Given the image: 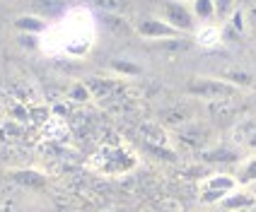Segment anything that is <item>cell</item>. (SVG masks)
I'll return each instance as SVG.
<instances>
[{
  "instance_id": "obj_1",
  "label": "cell",
  "mask_w": 256,
  "mask_h": 212,
  "mask_svg": "<svg viewBox=\"0 0 256 212\" xmlns=\"http://www.w3.org/2000/svg\"><path fill=\"white\" fill-rule=\"evenodd\" d=\"M92 39H94V19L90 12H72L66 22V36H63V43L60 48L70 56H85L92 46Z\"/></svg>"
},
{
  "instance_id": "obj_2",
  "label": "cell",
  "mask_w": 256,
  "mask_h": 212,
  "mask_svg": "<svg viewBox=\"0 0 256 212\" xmlns=\"http://www.w3.org/2000/svg\"><path fill=\"white\" fill-rule=\"evenodd\" d=\"M186 92L191 97H198V99L208 101V104H215V101H232L234 97H240V87L228 82L225 77H191L186 82Z\"/></svg>"
},
{
  "instance_id": "obj_3",
  "label": "cell",
  "mask_w": 256,
  "mask_h": 212,
  "mask_svg": "<svg viewBox=\"0 0 256 212\" xmlns=\"http://www.w3.org/2000/svg\"><path fill=\"white\" fill-rule=\"evenodd\" d=\"M162 17L184 36L186 34H194L198 29V22H196L194 10H191V2H186V0H164Z\"/></svg>"
},
{
  "instance_id": "obj_4",
  "label": "cell",
  "mask_w": 256,
  "mask_h": 212,
  "mask_svg": "<svg viewBox=\"0 0 256 212\" xmlns=\"http://www.w3.org/2000/svg\"><path fill=\"white\" fill-rule=\"evenodd\" d=\"M240 188V179L237 176H230V174H210L200 181V200L203 203H218L230 196L232 191Z\"/></svg>"
},
{
  "instance_id": "obj_5",
  "label": "cell",
  "mask_w": 256,
  "mask_h": 212,
  "mask_svg": "<svg viewBox=\"0 0 256 212\" xmlns=\"http://www.w3.org/2000/svg\"><path fill=\"white\" fill-rule=\"evenodd\" d=\"M136 34L142 36L145 41H157V43L170 41V39H182V36H184V34H179L176 29L172 27L164 17H155V14L142 17L140 22L136 24Z\"/></svg>"
},
{
  "instance_id": "obj_6",
  "label": "cell",
  "mask_w": 256,
  "mask_h": 212,
  "mask_svg": "<svg viewBox=\"0 0 256 212\" xmlns=\"http://www.w3.org/2000/svg\"><path fill=\"white\" fill-rule=\"evenodd\" d=\"M100 24L106 34H112L116 39H128L136 34V27L130 24L126 14H114V12H100Z\"/></svg>"
},
{
  "instance_id": "obj_7",
  "label": "cell",
  "mask_w": 256,
  "mask_h": 212,
  "mask_svg": "<svg viewBox=\"0 0 256 212\" xmlns=\"http://www.w3.org/2000/svg\"><path fill=\"white\" fill-rule=\"evenodd\" d=\"M220 208L228 212H246L256 208V196L252 191H244V188H237V191H232L230 196L220 200Z\"/></svg>"
},
{
  "instance_id": "obj_8",
  "label": "cell",
  "mask_w": 256,
  "mask_h": 212,
  "mask_svg": "<svg viewBox=\"0 0 256 212\" xmlns=\"http://www.w3.org/2000/svg\"><path fill=\"white\" fill-rule=\"evenodd\" d=\"M12 27L20 31V34H29V36H42L46 31V19L42 14H20L14 17Z\"/></svg>"
},
{
  "instance_id": "obj_9",
  "label": "cell",
  "mask_w": 256,
  "mask_h": 212,
  "mask_svg": "<svg viewBox=\"0 0 256 212\" xmlns=\"http://www.w3.org/2000/svg\"><path fill=\"white\" fill-rule=\"evenodd\" d=\"M10 176H12V181H17V184L24 186V188H32V191L46 188V176L36 169H14V171H10Z\"/></svg>"
},
{
  "instance_id": "obj_10",
  "label": "cell",
  "mask_w": 256,
  "mask_h": 212,
  "mask_svg": "<svg viewBox=\"0 0 256 212\" xmlns=\"http://www.w3.org/2000/svg\"><path fill=\"white\" fill-rule=\"evenodd\" d=\"M194 39L198 46L203 48H215L218 43L222 41V29L215 27L213 22H208V24H198V29L194 31Z\"/></svg>"
},
{
  "instance_id": "obj_11",
  "label": "cell",
  "mask_w": 256,
  "mask_h": 212,
  "mask_svg": "<svg viewBox=\"0 0 256 212\" xmlns=\"http://www.w3.org/2000/svg\"><path fill=\"white\" fill-rule=\"evenodd\" d=\"M140 135L148 147H167L170 145V135L167 130L157 123H142L140 126Z\"/></svg>"
},
{
  "instance_id": "obj_12",
  "label": "cell",
  "mask_w": 256,
  "mask_h": 212,
  "mask_svg": "<svg viewBox=\"0 0 256 212\" xmlns=\"http://www.w3.org/2000/svg\"><path fill=\"white\" fill-rule=\"evenodd\" d=\"M191 10L198 24H208L213 17H218L215 10V0H191Z\"/></svg>"
},
{
  "instance_id": "obj_13",
  "label": "cell",
  "mask_w": 256,
  "mask_h": 212,
  "mask_svg": "<svg viewBox=\"0 0 256 212\" xmlns=\"http://www.w3.org/2000/svg\"><path fill=\"white\" fill-rule=\"evenodd\" d=\"M109 68H112L116 75H121V77H138L142 72L140 65L133 63V60H128V58H114V60L109 63Z\"/></svg>"
},
{
  "instance_id": "obj_14",
  "label": "cell",
  "mask_w": 256,
  "mask_h": 212,
  "mask_svg": "<svg viewBox=\"0 0 256 212\" xmlns=\"http://www.w3.org/2000/svg\"><path fill=\"white\" fill-rule=\"evenodd\" d=\"M94 7L100 12H114V14H126L128 0H92Z\"/></svg>"
},
{
  "instance_id": "obj_15",
  "label": "cell",
  "mask_w": 256,
  "mask_h": 212,
  "mask_svg": "<svg viewBox=\"0 0 256 212\" xmlns=\"http://www.w3.org/2000/svg\"><path fill=\"white\" fill-rule=\"evenodd\" d=\"M240 184H256V157L244 159L242 167H240Z\"/></svg>"
},
{
  "instance_id": "obj_16",
  "label": "cell",
  "mask_w": 256,
  "mask_h": 212,
  "mask_svg": "<svg viewBox=\"0 0 256 212\" xmlns=\"http://www.w3.org/2000/svg\"><path fill=\"white\" fill-rule=\"evenodd\" d=\"M225 27H228V29H232L234 34H242V31H244V27H246V12L237 7L234 12L230 14V19H228V22H225Z\"/></svg>"
},
{
  "instance_id": "obj_17",
  "label": "cell",
  "mask_w": 256,
  "mask_h": 212,
  "mask_svg": "<svg viewBox=\"0 0 256 212\" xmlns=\"http://www.w3.org/2000/svg\"><path fill=\"white\" fill-rule=\"evenodd\" d=\"M215 10H218V17H220V19L228 22L230 14L234 12L237 7H234V0H215Z\"/></svg>"
},
{
  "instance_id": "obj_18",
  "label": "cell",
  "mask_w": 256,
  "mask_h": 212,
  "mask_svg": "<svg viewBox=\"0 0 256 212\" xmlns=\"http://www.w3.org/2000/svg\"><path fill=\"white\" fill-rule=\"evenodd\" d=\"M208 162H234L237 157L232 155L230 150H215V152H206Z\"/></svg>"
},
{
  "instance_id": "obj_19",
  "label": "cell",
  "mask_w": 256,
  "mask_h": 212,
  "mask_svg": "<svg viewBox=\"0 0 256 212\" xmlns=\"http://www.w3.org/2000/svg\"><path fill=\"white\" fill-rule=\"evenodd\" d=\"M70 99H75V101H87V99H90V87L82 85V82H78V85L70 89Z\"/></svg>"
},
{
  "instance_id": "obj_20",
  "label": "cell",
  "mask_w": 256,
  "mask_h": 212,
  "mask_svg": "<svg viewBox=\"0 0 256 212\" xmlns=\"http://www.w3.org/2000/svg\"><path fill=\"white\" fill-rule=\"evenodd\" d=\"M246 145H249V150H256V130L249 135V138H246Z\"/></svg>"
},
{
  "instance_id": "obj_21",
  "label": "cell",
  "mask_w": 256,
  "mask_h": 212,
  "mask_svg": "<svg viewBox=\"0 0 256 212\" xmlns=\"http://www.w3.org/2000/svg\"><path fill=\"white\" fill-rule=\"evenodd\" d=\"M0 2H5V0H0Z\"/></svg>"
},
{
  "instance_id": "obj_22",
  "label": "cell",
  "mask_w": 256,
  "mask_h": 212,
  "mask_svg": "<svg viewBox=\"0 0 256 212\" xmlns=\"http://www.w3.org/2000/svg\"><path fill=\"white\" fill-rule=\"evenodd\" d=\"M186 2H191V0H186Z\"/></svg>"
}]
</instances>
